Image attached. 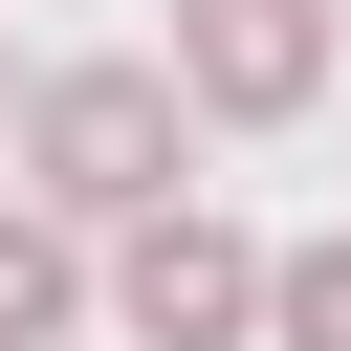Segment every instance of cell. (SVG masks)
I'll list each match as a JSON object with an SVG mask.
<instances>
[{
	"instance_id": "obj_4",
	"label": "cell",
	"mask_w": 351,
	"mask_h": 351,
	"mask_svg": "<svg viewBox=\"0 0 351 351\" xmlns=\"http://www.w3.org/2000/svg\"><path fill=\"white\" fill-rule=\"evenodd\" d=\"M66 329H88V241L44 197H0V351H66Z\"/></svg>"
},
{
	"instance_id": "obj_6",
	"label": "cell",
	"mask_w": 351,
	"mask_h": 351,
	"mask_svg": "<svg viewBox=\"0 0 351 351\" xmlns=\"http://www.w3.org/2000/svg\"><path fill=\"white\" fill-rule=\"evenodd\" d=\"M0 110H22V66H0Z\"/></svg>"
},
{
	"instance_id": "obj_1",
	"label": "cell",
	"mask_w": 351,
	"mask_h": 351,
	"mask_svg": "<svg viewBox=\"0 0 351 351\" xmlns=\"http://www.w3.org/2000/svg\"><path fill=\"white\" fill-rule=\"evenodd\" d=\"M22 176H44V219H154V197H197L176 66H44V88H22Z\"/></svg>"
},
{
	"instance_id": "obj_5",
	"label": "cell",
	"mask_w": 351,
	"mask_h": 351,
	"mask_svg": "<svg viewBox=\"0 0 351 351\" xmlns=\"http://www.w3.org/2000/svg\"><path fill=\"white\" fill-rule=\"evenodd\" d=\"M263 351H351V219L263 263Z\"/></svg>"
},
{
	"instance_id": "obj_3",
	"label": "cell",
	"mask_w": 351,
	"mask_h": 351,
	"mask_svg": "<svg viewBox=\"0 0 351 351\" xmlns=\"http://www.w3.org/2000/svg\"><path fill=\"white\" fill-rule=\"evenodd\" d=\"M307 88H329V0H176V110L285 132Z\"/></svg>"
},
{
	"instance_id": "obj_7",
	"label": "cell",
	"mask_w": 351,
	"mask_h": 351,
	"mask_svg": "<svg viewBox=\"0 0 351 351\" xmlns=\"http://www.w3.org/2000/svg\"><path fill=\"white\" fill-rule=\"evenodd\" d=\"M329 22H351V0H329Z\"/></svg>"
},
{
	"instance_id": "obj_2",
	"label": "cell",
	"mask_w": 351,
	"mask_h": 351,
	"mask_svg": "<svg viewBox=\"0 0 351 351\" xmlns=\"http://www.w3.org/2000/svg\"><path fill=\"white\" fill-rule=\"evenodd\" d=\"M110 329H132V351H241V329H263V241H241L219 197L110 219Z\"/></svg>"
}]
</instances>
